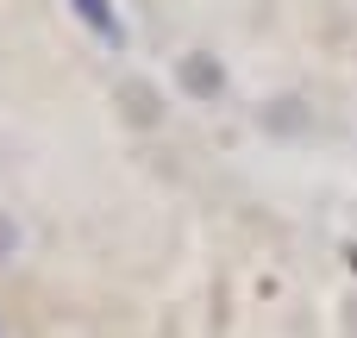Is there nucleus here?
I'll return each instance as SVG.
<instances>
[{
	"label": "nucleus",
	"instance_id": "nucleus-1",
	"mask_svg": "<svg viewBox=\"0 0 357 338\" xmlns=\"http://www.w3.org/2000/svg\"><path fill=\"white\" fill-rule=\"evenodd\" d=\"M176 82H182L188 100H220V94H226V63H220L213 50H188V56L176 63Z\"/></svg>",
	"mask_w": 357,
	"mask_h": 338
},
{
	"label": "nucleus",
	"instance_id": "nucleus-2",
	"mask_svg": "<svg viewBox=\"0 0 357 338\" xmlns=\"http://www.w3.org/2000/svg\"><path fill=\"white\" fill-rule=\"evenodd\" d=\"M75 6V19L100 38V44H113V50H126V25H119V13L107 6V0H69Z\"/></svg>",
	"mask_w": 357,
	"mask_h": 338
},
{
	"label": "nucleus",
	"instance_id": "nucleus-3",
	"mask_svg": "<svg viewBox=\"0 0 357 338\" xmlns=\"http://www.w3.org/2000/svg\"><path fill=\"white\" fill-rule=\"evenodd\" d=\"M13 251H19V226H13V220H6V213H0V263H6V257H13Z\"/></svg>",
	"mask_w": 357,
	"mask_h": 338
}]
</instances>
